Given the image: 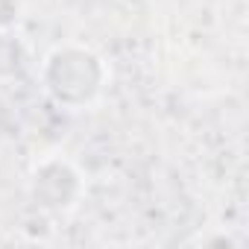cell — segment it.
Wrapping results in <instances>:
<instances>
[{
    "label": "cell",
    "instance_id": "cell-1",
    "mask_svg": "<svg viewBox=\"0 0 249 249\" xmlns=\"http://www.w3.org/2000/svg\"><path fill=\"white\" fill-rule=\"evenodd\" d=\"M44 62V91L59 106L79 108L100 97L106 82V65L88 47H56Z\"/></svg>",
    "mask_w": 249,
    "mask_h": 249
},
{
    "label": "cell",
    "instance_id": "cell-2",
    "mask_svg": "<svg viewBox=\"0 0 249 249\" xmlns=\"http://www.w3.org/2000/svg\"><path fill=\"white\" fill-rule=\"evenodd\" d=\"M44 167H47V173H50V179H68L65 185H62V196L56 194V196H50V199H44V194H38L36 199H38V205L41 208H47V211H56V214H62V211H71V208H76V199H79V173L68 164L65 167V161H44ZM33 185H50L47 179H41V176H33ZM53 191H59V185H50Z\"/></svg>",
    "mask_w": 249,
    "mask_h": 249
}]
</instances>
